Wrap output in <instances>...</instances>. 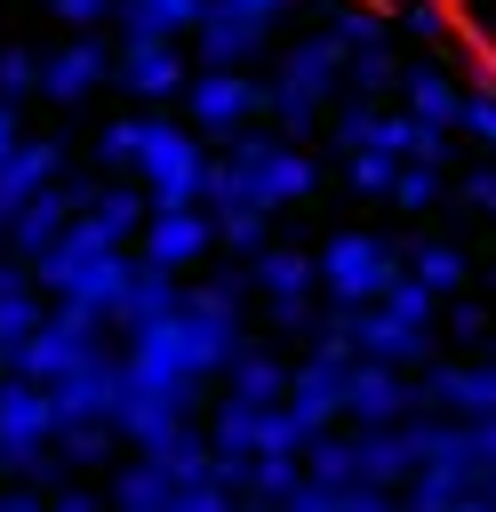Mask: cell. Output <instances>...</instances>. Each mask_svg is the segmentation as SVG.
Returning a JSON list of instances; mask_svg holds the SVG:
<instances>
[{"instance_id":"obj_1","label":"cell","mask_w":496,"mask_h":512,"mask_svg":"<svg viewBox=\"0 0 496 512\" xmlns=\"http://www.w3.org/2000/svg\"><path fill=\"white\" fill-rule=\"evenodd\" d=\"M312 184H320L312 152L288 144L280 128H240V136L216 152V168H208V200H256V208H272V216H280V208H304Z\"/></svg>"},{"instance_id":"obj_2","label":"cell","mask_w":496,"mask_h":512,"mask_svg":"<svg viewBox=\"0 0 496 512\" xmlns=\"http://www.w3.org/2000/svg\"><path fill=\"white\" fill-rule=\"evenodd\" d=\"M32 280L48 304H96V312H120L128 280H136V248H112L96 224H72L48 256H32Z\"/></svg>"},{"instance_id":"obj_3","label":"cell","mask_w":496,"mask_h":512,"mask_svg":"<svg viewBox=\"0 0 496 512\" xmlns=\"http://www.w3.org/2000/svg\"><path fill=\"white\" fill-rule=\"evenodd\" d=\"M208 136L192 120H168V112H144V144H136V184L152 208H208Z\"/></svg>"},{"instance_id":"obj_4","label":"cell","mask_w":496,"mask_h":512,"mask_svg":"<svg viewBox=\"0 0 496 512\" xmlns=\"http://www.w3.org/2000/svg\"><path fill=\"white\" fill-rule=\"evenodd\" d=\"M336 96H344V48H336L328 32H312V40L280 48V72L264 80V120H272L280 136H304Z\"/></svg>"},{"instance_id":"obj_5","label":"cell","mask_w":496,"mask_h":512,"mask_svg":"<svg viewBox=\"0 0 496 512\" xmlns=\"http://www.w3.org/2000/svg\"><path fill=\"white\" fill-rule=\"evenodd\" d=\"M56 400L48 384L0 368V472H16L24 488H48L56 480Z\"/></svg>"},{"instance_id":"obj_6","label":"cell","mask_w":496,"mask_h":512,"mask_svg":"<svg viewBox=\"0 0 496 512\" xmlns=\"http://www.w3.org/2000/svg\"><path fill=\"white\" fill-rule=\"evenodd\" d=\"M400 272H408V256H400L384 232L344 224V232L320 240V296H328V304H384V288H392Z\"/></svg>"},{"instance_id":"obj_7","label":"cell","mask_w":496,"mask_h":512,"mask_svg":"<svg viewBox=\"0 0 496 512\" xmlns=\"http://www.w3.org/2000/svg\"><path fill=\"white\" fill-rule=\"evenodd\" d=\"M104 328H112V312H96V304H48L40 336L16 352V376H32V384H56V376L88 368V360L104 352Z\"/></svg>"},{"instance_id":"obj_8","label":"cell","mask_w":496,"mask_h":512,"mask_svg":"<svg viewBox=\"0 0 496 512\" xmlns=\"http://www.w3.org/2000/svg\"><path fill=\"white\" fill-rule=\"evenodd\" d=\"M256 112H264V80H248V72H192V88H184V120L208 144H232L240 128H256Z\"/></svg>"},{"instance_id":"obj_9","label":"cell","mask_w":496,"mask_h":512,"mask_svg":"<svg viewBox=\"0 0 496 512\" xmlns=\"http://www.w3.org/2000/svg\"><path fill=\"white\" fill-rule=\"evenodd\" d=\"M192 72H200V64H192L184 40H120V72H112V80L152 112V104H184Z\"/></svg>"},{"instance_id":"obj_10","label":"cell","mask_w":496,"mask_h":512,"mask_svg":"<svg viewBox=\"0 0 496 512\" xmlns=\"http://www.w3.org/2000/svg\"><path fill=\"white\" fill-rule=\"evenodd\" d=\"M208 248H224L208 208H152V224H144V240H136V256L160 264V272H176V280H184L192 264H208Z\"/></svg>"},{"instance_id":"obj_11","label":"cell","mask_w":496,"mask_h":512,"mask_svg":"<svg viewBox=\"0 0 496 512\" xmlns=\"http://www.w3.org/2000/svg\"><path fill=\"white\" fill-rule=\"evenodd\" d=\"M248 272H256V296L272 304L280 328H312L304 312H312V296H320V256H304V248H264V256H248Z\"/></svg>"},{"instance_id":"obj_12","label":"cell","mask_w":496,"mask_h":512,"mask_svg":"<svg viewBox=\"0 0 496 512\" xmlns=\"http://www.w3.org/2000/svg\"><path fill=\"white\" fill-rule=\"evenodd\" d=\"M416 416V384L384 360H352L344 368V424L360 432H384V424H408Z\"/></svg>"},{"instance_id":"obj_13","label":"cell","mask_w":496,"mask_h":512,"mask_svg":"<svg viewBox=\"0 0 496 512\" xmlns=\"http://www.w3.org/2000/svg\"><path fill=\"white\" fill-rule=\"evenodd\" d=\"M112 72H120V48H104V32H72V40L48 56L40 96H48V104H88V96H96Z\"/></svg>"},{"instance_id":"obj_14","label":"cell","mask_w":496,"mask_h":512,"mask_svg":"<svg viewBox=\"0 0 496 512\" xmlns=\"http://www.w3.org/2000/svg\"><path fill=\"white\" fill-rule=\"evenodd\" d=\"M344 368H352V360H336V352H304V360H296V376H288V416L304 424V440H320V432L344 424Z\"/></svg>"},{"instance_id":"obj_15","label":"cell","mask_w":496,"mask_h":512,"mask_svg":"<svg viewBox=\"0 0 496 512\" xmlns=\"http://www.w3.org/2000/svg\"><path fill=\"white\" fill-rule=\"evenodd\" d=\"M256 56H264V24L240 16L232 0H208V16H200V32H192V64H200V72H248Z\"/></svg>"},{"instance_id":"obj_16","label":"cell","mask_w":496,"mask_h":512,"mask_svg":"<svg viewBox=\"0 0 496 512\" xmlns=\"http://www.w3.org/2000/svg\"><path fill=\"white\" fill-rule=\"evenodd\" d=\"M80 224H96L112 248H136L144 224H152V200L136 176H112V184H80Z\"/></svg>"},{"instance_id":"obj_17","label":"cell","mask_w":496,"mask_h":512,"mask_svg":"<svg viewBox=\"0 0 496 512\" xmlns=\"http://www.w3.org/2000/svg\"><path fill=\"white\" fill-rule=\"evenodd\" d=\"M56 176H64V152H56L48 136H24V144L0 160V240H8V224H16V216H24Z\"/></svg>"},{"instance_id":"obj_18","label":"cell","mask_w":496,"mask_h":512,"mask_svg":"<svg viewBox=\"0 0 496 512\" xmlns=\"http://www.w3.org/2000/svg\"><path fill=\"white\" fill-rule=\"evenodd\" d=\"M416 408H432V416H496V360H472V368H424Z\"/></svg>"},{"instance_id":"obj_19","label":"cell","mask_w":496,"mask_h":512,"mask_svg":"<svg viewBox=\"0 0 496 512\" xmlns=\"http://www.w3.org/2000/svg\"><path fill=\"white\" fill-rule=\"evenodd\" d=\"M72 224H80V184H48V192H40V200H32V208L8 224V248L32 264V256H48V248H56Z\"/></svg>"},{"instance_id":"obj_20","label":"cell","mask_w":496,"mask_h":512,"mask_svg":"<svg viewBox=\"0 0 496 512\" xmlns=\"http://www.w3.org/2000/svg\"><path fill=\"white\" fill-rule=\"evenodd\" d=\"M400 104H408L424 128H448V136H456V120H464V88L448 80V64H440V56H416V64H408Z\"/></svg>"},{"instance_id":"obj_21","label":"cell","mask_w":496,"mask_h":512,"mask_svg":"<svg viewBox=\"0 0 496 512\" xmlns=\"http://www.w3.org/2000/svg\"><path fill=\"white\" fill-rule=\"evenodd\" d=\"M184 280L176 272H160V264H144L136 256V280H128V296H120V312H112V328L128 336V328H152V320H168V312H184Z\"/></svg>"},{"instance_id":"obj_22","label":"cell","mask_w":496,"mask_h":512,"mask_svg":"<svg viewBox=\"0 0 496 512\" xmlns=\"http://www.w3.org/2000/svg\"><path fill=\"white\" fill-rule=\"evenodd\" d=\"M208 16V0H120L112 32L120 40H192Z\"/></svg>"},{"instance_id":"obj_23","label":"cell","mask_w":496,"mask_h":512,"mask_svg":"<svg viewBox=\"0 0 496 512\" xmlns=\"http://www.w3.org/2000/svg\"><path fill=\"white\" fill-rule=\"evenodd\" d=\"M288 360H272V352H240L232 368H224V400H240V408H288Z\"/></svg>"},{"instance_id":"obj_24","label":"cell","mask_w":496,"mask_h":512,"mask_svg":"<svg viewBox=\"0 0 496 512\" xmlns=\"http://www.w3.org/2000/svg\"><path fill=\"white\" fill-rule=\"evenodd\" d=\"M168 504H176V480L136 448V456L120 464V480H112V512H168Z\"/></svg>"},{"instance_id":"obj_25","label":"cell","mask_w":496,"mask_h":512,"mask_svg":"<svg viewBox=\"0 0 496 512\" xmlns=\"http://www.w3.org/2000/svg\"><path fill=\"white\" fill-rule=\"evenodd\" d=\"M208 216H216V240L232 256H264L272 248V208H256V200H208Z\"/></svg>"},{"instance_id":"obj_26","label":"cell","mask_w":496,"mask_h":512,"mask_svg":"<svg viewBox=\"0 0 496 512\" xmlns=\"http://www.w3.org/2000/svg\"><path fill=\"white\" fill-rule=\"evenodd\" d=\"M304 480H320V488H360V432H352V440H344V432L304 440Z\"/></svg>"},{"instance_id":"obj_27","label":"cell","mask_w":496,"mask_h":512,"mask_svg":"<svg viewBox=\"0 0 496 512\" xmlns=\"http://www.w3.org/2000/svg\"><path fill=\"white\" fill-rule=\"evenodd\" d=\"M328 40H336L344 64H352V56H368V48H392V24H384L376 8H360V0H336V8H328Z\"/></svg>"},{"instance_id":"obj_28","label":"cell","mask_w":496,"mask_h":512,"mask_svg":"<svg viewBox=\"0 0 496 512\" xmlns=\"http://www.w3.org/2000/svg\"><path fill=\"white\" fill-rule=\"evenodd\" d=\"M400 256H408V280H424L440 304L464 288V248H456V240H416V248H400Z\"/></svg>"},{"instance_id":"obj_29","label":"cell","mask_w":496,"mask_h":512,"mask_svg":"<svg viewBox=\"0 0 496 512\" xmlns=\"http://www.w3.org/2000/svg\"><path fill=\"white\" fill-rule=\"evenodd\" d=\"M400 80H408V56H400V48H368V56H352V64H344V96H368V104H376V96H392Z\"/></svg>"},{"instance_id":"obj_30","label":"cell","mask_w":496,"mask_h":512,"mask_svg":"<svg viewBox=\"0 0 496 512\" xmlns=\"http://www.w3.org/2000/svg\"><path fill=\"white\" fill-rule=\"evenodd\" d=\"M400 32H408L424 56H448V48H456V16H448V0H408V8H400Z\"/></svg>"},{"instance_id":"obj_31","label":"cell","mask_w":496,"mask_h":512,"mask_svg":"<svg viewBox=\"0 0 496 512\" xmlns=\"http://www.w3.org/2000/svg\"><path fill=\"white\" fill-rule=\"evenodd\" d=\"M136 144H144V112L112 120V128L96 136V168H104V176H136Z\"/></svg>"},{"instance_id":"obj_32","label":"cell","mask_w":496,"mask_h":512,"mask_svg":"<svg viewBox=\"0 0 496 512\" xmlns=\"http://www.w3.org/2000/svg\"><path fill=\"white\" fill-rule=\"evenodd\" d=\"M344 184H352V192H368V200H392L400 160H392V152H344Z\"/></svg>"},{"instance_id":"obj_33","label":"cell","mask_w":496,"mask_h":512,"mask_svg":"<svg viewBox=\"0 0 496 512\" xmlns=\"http://www.w3.org/2000/svg\"><path fill=\"white\" fill-rule=\"evenodd\" d=\"M392 208H400V216H424V208H440V168H432V160H400Z\"/></svg>"},{"instance_id":"obj_34","label":"cell","mask_w":496,"mask_h":512,"mask_svg":"<svg viewBox=\"0 0 496 512\" xmlns=\"http://www.w3.org/2000/svg\"><path fill=\"white\" fill-rule=\"evenodd\" d=\"M40 72H48V56H32V48H8V40H0V104H24V96L40 88Z\"/></svg>"},{"instance_id":"obj_35","label":"cell","mask_w":496,"mask_h":512,"mask_svg":"<svg viewBox=\"0 0 496 512\" xmlns=\"http://www.w3.org/2000/svg\"><path fill=\"white\" fill-rule=\"evenodd\" d=\"M456 136H472V144L496 152V80H488V88H464V120H456Z\"/></svg>"},{"instance_id":"obj_36","label":"cell","mask_w":496,"mask_h":512,"mask_svg":"<svg viewBox=\"0 0 496 512\" xmlns=\"http://www.w3.org/2000/svg\"><path fill=\"white\" fill-rule=\"evenodd\" d=\"M48 16L72 24V32H104V24L120 16V0H48Z\"/></svg>"},{"instance_id":"obj_37","label":"cell","mask_w":496,"mask_h":512,"mask_svg":"<svg viewBox=\"0 0 496 512\" xmlns=\"http://www.w3.org/2000/svg\"><path fill=\"white\" fill-rule=\"evenodd\" d=\"M168 512H240V496L232 488H216V480H200V488H176V504Z\"/></svg>"},{"instance_id":"obj_38","label":"cell","mask_w":496,"mask_h":512,"mask_svg":"<svg viewBox=\"0 0 496 512\" xmlns=\"http://www.w3.org/2000/svg\"><path fill=\"white\" fill-rule=\"evenodd\" d=\"M456 200H464V208H472V216H496V168H488V160H480V168H472V176H464V184H456Z\"/></svg>"},{"instance_id":"obj_39","label":"cell","mask_w":496,"mask_h":512,"mask_svg":"<svg viewBox=\"0 0 496 512\" xmlns=\"http://www.w3.org/2000/svg\"><path fill=\"white\" fill-rule=\"evenodd\" d=\"M280 512H344V488H320V480H304L296 496H280Z\"/></svg>"},{"instance_id":"obj_40","label":"cell","mask_w":496,"mask_h":512,"mask_svg":"<svg viewBox=\"0 0 496 512\" xmlns=\"http://www.w3.org/2000/svg\"><path fill=\"white\" fill-rule=\"evenodd\" d=\"M344 512H408L392 488H344Z\"/></svg>"},{"instance_id":"obj_41","label":"cell","mask_w":496,"mask_h":512,"mask_svg":"<svg viewBox=\"0 0 496 512\" xmlns=\"http://www.w3.org/2000/svg\"><path fill=\"white\" fill-rule=\"evenodd\" d=\"M232 8H240V16H256V24H264V32H272V24H280V16H296V0H232Z\"/></svg>"},{"instance_id":"obj_42","label":"cell","mask_w":496,"mask_h":512,"mask_svg":"<svg viewBox=\"0 0 496 512\" xmlns=\"http://www.w3.org/2000/svg\"><path fill=\"white\" fill-rule=\"evenodd\" d=\"M448 336H464V344H480V336H488V320H480L472 304H456V312H448Z\"/></svg>"},{"instance_id":"obj_43","label":"cell","mask_w":496,"mask_h":512,"mask_svg":"<svg viewBox=\"0 0 496 512\" xmlns=\"http://www.w3.org/2000/svg\"><path fill=\"white\" fill-rule=\"evenodd\" d=\"M48 512H104V504H96L88 488H56V496H48Z\"/></svg>"},{"instance_id":"obj_44","label":"cell","mask_w":496,"mask_h":512,"mask_svg":"<svg viewBox=\"0 0 496 512\" xmlns=\"http://www.w3.org/2000/svg\"><path fill=\"white\" fill-rule=\"evenodd\" d=\"M24 144V120H16V104H0V160Z\"/></svg>"},{"instance_id":"obj_45","label":"cell","mask_w":496,"mask_h":512,"mask_svg":"<svg viewBox=\"0 0 496 512\" xmlns=\"http://www.w3.org/2000/svg\"><path fill=\"white\" fill-rule=\"evenodd\" d=\"M0 512H48V496H40V488H8V496H0Z\"/></svg>"},{"instance_id":"obj_46","label":"cell","mask_w":496,"mask_h":512,"mask_svg":"<svg viewBox=\"0 0 496 512\" xmlns=\"http://www.w3.org/2000/svg\"><path fill=\"white\" fill-rule=\"evenodd\" d=\"M488 512H496V480H488Z\"/></svg>"}]
</instances>
